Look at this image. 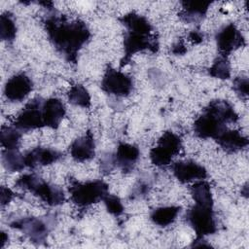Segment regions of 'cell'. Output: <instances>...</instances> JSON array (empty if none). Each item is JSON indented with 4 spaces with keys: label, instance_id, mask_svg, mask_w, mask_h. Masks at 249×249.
Returning a JSON list of instances; mask_svg holds the SVG:
<instances>
[{
    "label": "cell",
    "instance_id": "cell-1",
    "mask_svg": "<svg viewBox=\"0 0 249 249\" xmlns=\"http://www.w3.org/2000/svg\"><path fill=\"white\" fill-rule=\"evenodd\" d=\"M45 30L55 50L71 63H76L78 53L90 38V31L81 19L68 20L63 15L49 16L44 21Z\"/></svg>",
    "mask_w": 249,
    "mask_h": 249
},
{
    "label": "cell",
    "instance_id": "cell-8",
    "mask_svg": "<svg viewBox=\"0 0 249 249\" xmlns=\"http://www.w3.org/2000/svg\"><path fill=\"white\" fill-rule=\"evenodd\" d=\"M10 227L23 232L31 242L42 244L47 240L51 231L50 224L37 217H22L10 223Z\"/></svg>",
    "mask_w": 249,
    "mask_h": 249
},
{
    "label": "cell",
    "instance_id": "cell-23",
    "mask_svg": "<svg viewBox=\"0 0 249 249\" xmlns=\"http://www.w3.org/2000/svg\"><path fill=\"white\" fill-rule=\"evenodd\" d=\"M2 164L9 172L21 171L25 166L23 155L19 153L18 149L9 150L4 149L2 151Z\"/></svg>",
    "mask_w": 249,
    "mask_h": 249
},
{
    "label": "cell",
    "instance_id": "cell-24",
    "mask_svg": "<svg viewBox=\"0 0 249 249\" xmlns=\"http://www.w3.org/2000/svg\"><path fill=\"white\" fill-rule=\"evenodd\" d=\"M17 36V25L14 16L5 12L0 16V38L2 41L12 43Z\"/></svg>",
    "mask_w": 249,
    "mask_h": 249
},
{
    "label": "cell",
    "instance_id": "cell-3",
    "mask_svg": "<svg viewBox=\"0 0 249 249\" xmlns=\"http://www.w3.org/2000/svg\"><path fill=\"white\" fill-rule=\"evenodd\" d=\"M15 186L17 188L29 191L50 206L60 205L65 200V195L61 188L56 185H53L32 173L20 176L16 181Z\"/></svg>",
    "mask_w": 249,
    "mask_h": 249
},
{
    "label": "cell",
    "instance_id": "cell-32",
    "mask_svg": "<svg viewBox=\"0 0 249 249\" xmlns=\"http://www.w3.org/2000/svg\"><path fill=\"white\" fill-rule=\"evenodd\" d=\"M210 246H211V245L208 244V243H206V241L204 240V238H196V239L193 241L192 245H191V247H210Z\"/></svg>",
    "mask_w": 249,
    "mask_h": 249
},
{
    "label": "cell",
    "instance_id": "cell-18",
    "mask_svg": "<svg viewBox=\"0 0 249 249\" xmlns=\"http://www.w3.org/2000/svg\"><path fill=\"white\" fill-rule=\"evenodd\" d=\"M218 144L228 153L238 152L248 146V139L237 130L226 129L217 138Z\"/></svg>",
    "mask_w": 249,
    "mask_h": 249
},
{
    "label": "cell",
    "instance_id": "cell-15",
    "mask_svg": "<svg viewBox=\"0 0 249 249\" xmlns=\"http://www.w3.org/2000/svg\"><path fill=\"white\" fill-rule=\"evenodd\" d=\"M112 157L115 166H118L123 172L127 173L134 168L140 157V151L135 145L121 142Z\"/></svg>",
    "mask_w": 249,
    "mask_h": 249
},
{
    "label": "cell",
    "instance_id": "cell-9",
    "mask_svg": "<svg viewBox=\"0 0 249 249\" xmlns=\"http://www.w3.org/2000/svg\"><path fill=\"white\" fill-rule=\"evenodd\" d=\"M101 89L116 96H127L133 89V81L127 74L107 67L101 80Z\"/></svg>",
    "mask_w": 249,
    "mask_h": 249
},
{
    "label": "cell",
    "instance_id": "cell-13",
    "mask_svg": "<svg viewBox=\"0 0 249 249\" xmlns=\"http://www.w3.org/2000/svg\"><path fill=\"white\" fill-rule=\"evenodd\" d=\"M172 173L181 183L204 180L207 177V170L201 164L194 160H179L172 164Z\"/></svg>",
    "mask_w": 249,
    "mask_h": 249
},
{
    "label": "cell",
    "instance_id": "cell-4",
    "mask_svg": "<svg viewBox=\"0 0 249 249\" xmlns=\"http://www.w3.org/2000/svg\"><path fill=\"white\" fill-rule=\"evenodd\" d=\"M108 185L102 180H93L87 182L74 181L70 188L71 200L78 206L86 207L96 203L109 194Z\"/></svg>",
    "mask_w": 249,
    "mask_h": 249
},
{
    "label": "cell",
    "instance_id": "cell-22",
    "mask_svg": "<svg viewBox=\"0 0 249 249\" xmlns=\"http://www.w3.org/2000/svg\"><path fill=\"white\" fill-rule=\"evenodd\" d=\"M191 196L195 203L213 205V196L210 184L205 180L196 181V183L191 187Z\"/></svg>",
    "mask_w": 249,
    "mask_h": 249
},
{
    "label": "cell",
    "instance_id": "cell-17",
    "mask_svg": "<svg viewBox=\"0 0 249 249\" xmlns=\"http://www.w3.org/2000/svg\"><path fill=\"white\" fill-rule=\"evenodd\" d=\"M71 157L76 161H86L92 159L95 155V143L90 131L80 136L70 146Z\"/></svg>",
    "mask_w": 249,
    "mask_h": 249
},
{
    "label": "cell",
    "instance_id": "cell-16",
    "mask_svg": "<svg viewBox=\"0 0 249 249\" xmlns=\"http://www.w3.org/2000/svg\"><path fill=\"white\" fill-rule=\"evenodd\" d=\"M43 119L45 126L57 128L65 116V106L62 101L55 97L44 99L43 101Z\"/></svg>",
    "mask_w": 249,
    "mask_h": 249
},
{
    "label": "cell",
    "instance_id": "cell-28",
    "mask_svg": "<svg viewBox=\"0 0 249 249\" xmlns=\"http://www.w3.org/2000/svg\"><path fill=\"white\" fill-rule=\"evenodd\" d=\"M104 205L106 207V210L114 215V216H120L124 213V205L121 201V199L114 195L108 194L104 198H103Z\"/></svg>",
    "mask_w": 249,
    "mask_h": 249
},
{
    "label": "cell",
    "instance_id": "cell-21",
    "mask_svg": "<svg viewBox=\"0 0 249 249\" xmlns=\"http://www.w3.org/2000/svg\"><path fill=\"white\" fill-rule=\"evenodd\" d=\"M181 211L180 206H161L154 209L150 214L151 221L160 227H167L172 224Z\"/></svg>",
    "mask_w": 249,
    "mask_h": 249
},
{
    "label": "cell",
    "instance_id": "cell-26",
    "mask_svg": "<svg viewBox=\"0 0 249 249\" xmlns=\"http://www.w3.org/2000/svg\"><path fill=\"white\" fill-rule=\"evenodd\" d=\"M21 131L15 126H2L0 132V141L4 149H18L20 143Z\"/></svg>",
    "mask_w": 249,
    "mask_h": 249
},
{
    "label": "cell",
    "instance_id": "cell-30",
    "mask_svg": "<svg viewBox=\"0 0 249 249\" xmlns=\"http://www.w3.org/2000/svg\"><path fill=\"white\" fill-rule=\"evenodd\" d=\"M14 196H15V194H14V192L11 189H9V188H7L5 186H2L1 189H0L1 206L4 207L5 205L9 204V202L13 199Z\"/></svg>",
    "mask_w": 249,
    "mask_h": 249
},
{
    "label": "cell",
    "instance_id": "cell-19",
    "mask_svg": "<svg viewBox=\"0 0 249 249\" xmlns=\"http://www.w3.org/2000/svg\"><path fill=\"white\" fill-rule=\"evenodd\" d=\"M204 110L216 116L225 124L236 123L238 121V115L227 100L216 99L210 101Z\"/></svg>",
    "mask_w": 249,
    "mask_h": 249
},
{
    "label": "cell",
    "instance_id": "cell-6",
    "mask_svg": "<svg viewBox=\"0 0 249 249\" xmlns=\"http://www.w3.org/2000/svg\"><path fill=\"white\" fill-rule=\"evenodd\" d=\"M181 149V137L171 130L164 131L158 139L157 145L150 150V160L156 166L168 165Z\"/></svg>",
    "mask_w": 249,
    "mask_h": 249
},
{
    "label": "cell",
    "instance_id": "cell-27",
    "mask_svg": "<svg viewBox=\"0 0 249 249\" xmlns=\"http://www.w3.org/2000/svg\"><path fill=\"white\" fill-rule=\"evenodd\" d=\"M209 74L210 76L221 80L229 79L231 76V66L227 57L224 55L218 56L210 66Z\"/></svg>",
    "mask_w": 249,
    "mask_h": 249
},
{
    "label": "cell",
    "instance_id": "cell-2",
    "mask_svg": "<svg viewBox=\"0 0 249 249\" xmlns=\"http://www.w3.org/2000/svg\"><path fill=\"white\" fill-rule=\"evenodd\" d=\"M120 21L126 28L124 39V56L121 59V67L126 65L133 54L148 50L157 53L158 40L152 35L153 26L142 15L129 12L120 18Z\"/></svg>",
    "mask_w": 249,
    "mask_h": 249
},
{
    "label": "cell",
    "instance_id": "cell-5",
    "mask_svg": "<svg viewBox=\"0 0 249 249\" xmlns=\"http://www.w3.org/2000/svg\"><path fill=\"white\" fill-rule=\"evenodd\" d=\"M186 221L195 231L196 238H204L217 231L213 205L195 203L186 213Z\"/></svg>",
    "mask_w": 249,
    "mask_h": 249
},
{
    "label": "cell",
    "instance_id": "cell-31",
    "mask_svg": "<svg viewBox=\"0 0 249 249\" xmlns=\"http://www.w3.org/2000/svg\"><path fill=\"white\" fill-rule=\"evenodd\" d=\"M189 38L194 43H200L203 39V35L198 31H192L189 35Z\"/></svg>",
    "mask_w": 249,
    "mask_h": 249
},
{
    "label": "cell",
    "instance_id": "cell-33",
    "mask_svg": "<svg viewBox=\"0 0 249 249\" xmlns=\"http://www.w3.org/2000/svg\"><path fill=\"white\" fill-rule=\"evenodd\" d=\"M186 48L185 46L182 44V43H178L176 45L173 46V49H172V53H175V54H183L186 53Z\"/></svg>",
    "mask_w": 249,
    "mask_h": 249
},
{
    "label": "cell",
    "instance_id": "cell-29",
    "mask_svg": "<svg viewBox=\"0 0 249 249\" xmlns=\"http://www.w3.org/2000/svg\"><path fill=\"white\" fill-rule=\"evenodd\" d=\"M233 89L235 92L243 98L248 96L249 92V82L247 77H237L233 81Z\"/></svg>",
    "mask_w": 249,
    "mask_h": 249
},
{
    "label": "cell",
    "instance_id": "cell-20",
    "mask_svg": "<svg viewBox=\"0 0 249 249\" xmlns=\"http://www.w3.org/2000/svg\"><path fill=\"white\" fill-rule=\"evenodd\" d=\"M181 17L187 22L201 20L206 15L211 2L209 1H183Z\"/></svg>",
    "mask_w": 249,
    "mask_h": 249
},
{
    "label": "cell",
    "instance_id": "cell-12",
    "mask_svg": "<svg viewBox=\"0 0 249 249\" xmlns=\"http://www.w3.org/2000/svg\"><path fill=\"white\" fill-rule=\"evenodd\" d=\"M33 89V82L25 73H18L12 76L5 84L4 94L10 101L23 100Z\"/></svg>",
    "mask_w": 249,
    "mask_h": 249
},
{
    "label": "cell",
    "instance_id": "cell-34",
    "mask_svg": "<svg viewBox=\"0 0 249 249\" xmlns=\"http://www.w3.org/2000/svg\"><path fill=\"white\" fill-rule=\"evenodd\" d=\"M9 241V236L5 231H1L0 233V248H3L5 246V244Z\"/></svg>",
    "mask_w": 249,
    "mask_h": 249
},
{
    "label": "cell",
    "instance_id": "cell-25",
    "mask_svg": "<svg viewBox=\"0 0 249 249\" xmlns=\"http://www.w3.org/2000/svg\"><path fill=\"white\" fill-rule=\"evenodd\" d=\"M67 95L69 102L75 106L83 108H89L90 106V94L83 85L77 84L72 86Z\"/></svg>",
    "mask_w": 249,
    "mask_h": 249
},
{
    "label": "cell",
    "instance_id": "cell-10",
    "mask_svg": "<svg viewBox=\"0 0 249 249\" xmlns=\"http://www.w3.org/2000/svg\"><path fill=\"white\" fill-rule=\"evenodd\" d=\"M215 40L221 55L224 56L245 45L243 35L233 23H228L220 28L215 35Z\"/></svg>",
    "mask_w": 249,
    "mask_h": 249
},
{
    "label": "cell",
    "instance_id": "cell-11",
    "mask_svg": "<svg viewBox=\"0 0 249 249\" xmlns=\"http://www.w3.org/2000/svg\"><path fill=\"white\" fill-rule=\"evenodd\" d=\"M226 129V124L206 110H203V113L194 123L195 134L202 139L213 138L216 140Z\"/></svg>",
    "mask_w": 249,
    "mask_h": 249
},
{
    "label": "cell",
    "instance_id": "cell-7",
    "mask_svg": "<svg viewBox=\"0 0 249 249\" xmlns=\"http://www.w3.org/2000/svg\"><path fill=\"white\" fill-rule=\"evenodd\" d=\"M43 101L41 97H35L31 99L17 116L14 126L20 131H28L31 129H37L44 127L43 119Z\"/></svg>",
    "mask_w": 249,
    "mask_h": 249
},
{
    "label": "cell",
    "instance_id": "cell-14",
    "mask_svg": "<svg viewBox=\"0 0 249 249\" xmlns=\"http://www.w3.org/2000/svg\"><path fill=\"white\" fill-rule=\"evenodd\" d=\"M61 157L62 154L59 151L46 147H36L23 154L25 166L30 168L54 163L59 160Z\"/></svg>",
    "mask_w": 249,
    "mask_h": 249
}]
</instances>
